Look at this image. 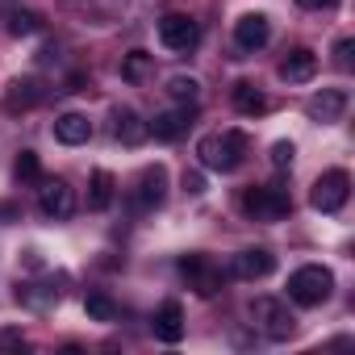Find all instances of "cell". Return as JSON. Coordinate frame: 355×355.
<instances>
[{
  "label": "cell",
  "mask_w": 355,
  "mask_h": 355,
  "mask_svg": "<svg viewBox=\"0 0 355 355\" xmlns=\"http://www.w3.org/2000/svg\"><path fill=\"white\" fill-rule=\"evenodd\" d=\"M0 347H21V330H0Z\"/></svg>",
  "instance_id": "cell-29"
},
{
  "label": "cell",
  "mask_w": 355,
  "mask_h": 355,
  "mask_svg": "<svg viewBox=\"0 0 355 355\" xmlns=\"http://www.w3.org/2000/svg\"><path fill=\"white\" fill-rule=\"evenodd\" d=\"M180 272L189 276V288H197V297L222 293V272H218L205 255H184V259H180Z\"/></svg>",
  "instance_id": "cell-9"
},
{
  "label": "cell",
  "mask_w": 355,
  "mask_h": 355,
  "mask_svg": "<svg viewBox=\"0 0 355 355\" xmlns=\"http://www.w3.org/2000/svg\"><path fill=\"white\" fill-rule=\"evenodd\" d=\"M347 92L343 88H322L318 96H309V105H305V113L313 117V121H322V125H330V121H343V113H347Z\"/></svg>",
  "instance_id": "cell-13"
},
{
  "label": "cell",
  "mask_w": 355,
  "mask_h": 355,
  "mask_svg": "<svg viewBox=\"0 0 355 355\" xmlns=\"http://www.w3.org/2000/svg\"><path fill=\"white\" fill-rule=\"evenodd\" d=\"M247 150H251V138H247L243 130L205 134V138L197 142V159H201V167H209V171H234V167L247 159Z\"/></svg>",
  "instance_id": "cell-1"
},
{
  "label": "cell",
  "mask_w": 355,
  "mask_h": 355,
  "mask_svg": "<svg viewBox=\"0 0 355 355\" xmlns=\"http://www.w3.org/2000/svg\"><path fill=\"white\" fill-rule=\"evenodd\" d=\"M159 42H163L167 51H175V55L197 51V42H201L197 17H189V13H167V17L159 21Z\"/></svg>",
  "instance_id": "cell-6"
},
{
  "label": "cell",
  "mask_w": 355,
  "mask_h": 355,
  "mask_svg": "<svg viewBox=\"0 0 355 355\" xmlns=\"http://www.w3.org/2000/svg\"><path fill=\"white\" fill-rule=\"evenodd\" d=\"M150 76H155V55L130 51V55L121 59V80H125V84H146Z\"/></svg>",
  "instance_id": "cell-20"
},
{
  "label": "cell",
  "mask_w": 355,
  "mask_h": 355,
  "mask_svg": "<svg viewBox=\"0 0 355 355\" xmlns=\"http://www.w3.org/2000/svg\"><path fill=\"white\" fill-rule=\"evenodd\" d=\"M251 318H255V326L268 334V338H288L293 330H297V322H293V313H288V305L284 301H276V297H255L251 301Z\"/></svg>",
  "instance_id": "cell-5"
},
{
  "label": "cell",
  "mask_w": 355,
  "mask_h": 355,
  "mask_svg": "<svg viewBox=\"0 0 355 355\" xmlns=\"http://www.w3.org/2000/svg\"><path fill=\"white\" fill-rule=\"evenodd\" d=\"M239 205H243V214L255 218V222H280V218L293 214V201H288L284 189H247Z\"/></svg>",
  "instance_id": "cell-4"
},
{
  "label": "cell",
  "mask_w": 355,
  "mask_h": 355,
  "mask_svg": "<svg viewBox=\"0 0 355 355\" xmlns=\"http://www.w3.org/2000/svg\"><path fill=\"white\" fill-rule=\"evenodd\" d=\"M184 193H193V197L205 193V175L201 171H184Z\"/></svg>",
  "instance_id": "cell-28"
},
{
  "label": "cell",
  "mask_w": 355,
  "mask_h": 355,
  "mask_svg": "<svg viewBox=\"0 0 355 355\" xmlns=\"http://www.w3.org/2000/svg\"><path fill=\"white\" fill-rule=\"evenodd\" d=\"M347 197H351V175H347L343 167L322 171L318 184L309 189V205H313L318 214H338V209L347 205Z\"/></svg>",
  "instance_id": "cell-3"
},
{
  "label": "cell",
  "mask_w": 355,
  "mask_h": 355,
  "mask_svg": "<svg viewBox=\"0 0 355 355\" xmlns=\"http://www.w3.org/2000/svg\"><path fill=\"white\" fill-rule=\"evenodd\" d=\"M272 272H276V255L268 247H247V251L234 255V276L239 280H263Z\"/></svg>",
  "instance_id": "cell-14"
},
{
  "label": "cell",
  "mask_w": 355,
  "mask_h": 355,
  "mask_svg": "<svg viewBox=\"0 0 355 355\" xmlns=\"http://www.w3.org/2000/svg\"><path fill=\"white\" fill-rule=\"evenodd\" d=\"M268 38H272V21L263 13H247L234 21V46L239 51H263Z\"/></svg>",
  "instance_id": "cell-11"
},
{
  "label": "cell",
  "mask_w": 355,
  "mask_h": 355,
  "mask_svg": "<svg viewBox=\"0 0 355 355\" xmlns=\"http://www.w3.org/2000/svg\"><path fill=\"white\" fill-rule=\"evenodd\" d=\"M193 117H197V109H193V105H180V109L155 113V121H146V130H150L159 142H175V138H184V134H189Z\"/></svg>",
  "instance_id": "cell-10"
},
{
  "label": "cell",
  "mask_w": 355,
  "mask_h": 355,
  "mask_svg": "<svg viewBox=\"0 0 355 355\" xmlns=\"http://www.w3.org/2000/svg\"><path fill=\"white\" fill-rule=\"evenodd\" d=\"M297 5H301V9H334L338 0H297Z\"/></svg>",
  "instance_id": "cell-30"
},
{
  "label": "cell",
  "mask_w": 355,
  "mask_h": 355,
  "mask_svg": "<svg viewBox=\"0 0 355 355\" xmlns=\"http://www.w3.org/2000/svg\"><path fill=\"white\" fill-rule=\"evenodd\" d=\"M113 193H117V180H113V171L96 167V171L88 175V209H92V214H105V209L113 205Z\"/></svg>",
  "instance_id": "cell-18"
},
{
  "label": "cell",
  "mask_w": 355,
  "mask_h": 355,
  "mask_svg": "<svg viewBox=\"0 0 355 355\" xmlns=\"http://www.w3.org/2000/svg\"><path fill=\"white\" fill-rule=\"evenodd\" d=\"M293 159H297V146H293V142H276V146H272V167H276V171L293 167Z\"/></svg>",
  "instance_id": "cell-26"
},
{
  "label": "cell",
  "mask_w": 355,
  "mask_h": 355,
  "mask_svg": "<svg viewBox=\"0 0 355 355\" xmlns=\"http://www.w3.org/2000/svg\"><path fill=\"white\" fill-rule=\"evenodd\" d=\"M313 76H318V55H313L309 46H297V51L284 55V63H280V80H288V84H309Z\"/></svg>",
  "instance_id": "cell-15"
},
{
  "label": "cell",
  "mask_w": 355,
  "mask_h": 355,
  "mask_svg": "<svg viewBox=\"0 0 355 355\" xmlns=\"http://www.w3.org/2000/svg\"><path fill=\"white\" fill-rule=\"evenodd\" d=\"M163 197H167V167H163V163L142 167L138 184H134V205H138V209H159Z\"/></svg>",
  "instance_id": "cell-8"
},
{
  "label": "cell",
  "mask_w": 355,
  "mask_h": 355,
  "mask_svg": "<svg viewBox=\"0 0 355 355\" xmlns=\"http://www.w3.org/2000/svg\"><path fill=\"white\" fill-rule=\"evenodd\" d=\"M351 51H355V42H351V38H338V42H334V63H338V67H351Z\"/></svg>",
  "instance_id": "cell-27"
},
{
  "label": "cell",
  "mask_w": 355,
  "mask_h": 355,
  "mask_svg": "<svg viewBox=\"0 0 355 355\" xmlns=\"http://www.w3.org/2000/svg\"><path fill=\"white\" fill-rule=\"evenodd\" d=\"M42 96H46V88H42L34 76H17V80H9V88H5V109H9V113H26V109L42 105Z\"/></svg>",
  "instance_id": "cell-12"
},
{
  "label": "cell",
  "mask_w": 355,
  "mask_h": 355,
  "mask_svg": "<svg viewBox=\"0 0 355 355\" xmlns=\"http://www.w3.org/2000/svg\"><path fill=\"white\" fill-rule=\"evenodd\" d=\"M13 175H17L21 184H34L38 175H42V167H38V155H34V150H21V155H17V163H13Z\"/></svg>",
  "instance_id": "cell-24"
},
{
  "label": "cell",
  "mask_w": 355,
  "mask_h": 355,
  "mask_svg": "<svg viewBox=\"0 0 355 355\" xmlns=\"http://www.w3.org/2000/svg\"><path fill=\"white\" fill-rule=\"evenodd\" d=\"M234 109L243 113V117H259V113H268V96L255 88V84H234Z\"/></svg>",
  "instance_id": "cell-21"
},
{
  "label": "cell",
  "mask_w": 355,
  "mask_h": 355,
  "mask_svg": "<svg viewBox=\"0 0 355 355\" xmlns=\"http://www.w3.org/2000/svg\"><path fill=\"white\" fill-rule=\"evenodd\" d=\"M167 92H171V101H180V105H197L201 84H197L193 76H171V80H167Z\"/></svg>",
  "instance_id": "cell-22"
},
{
  "label": "cell",
  "mask_w": 355,
  "mask_h": 355,
  "mask_svg": "<svg viewBox=\"0 0 355 355\" xmlns=\"http://www.w3.org/2000/svg\"><path fill=\"white\" fill-rule=\"evenodd\" d=\"M330 288H334V276H330V268H322V263H305V268H297V272L288 276V297H293L297 305H305V309L322 305V301L330 297Z\"/></svg>",
  "instance_id": "cell-2"
},
{
  "label": "cell",
  "mask_w": 355,
  "mask_h": 355,
  "mask_svg": "<svg viewBox=\"0 0 355 355\" xmlns=\"http://www.w3.org/2000/svg\"><path fill=\"white\" fill-rule=\"evenodd\" d=\"M113 138H117L121 146H138V142L150 138V130H146V121H142L134 109H117V113H113Z\"/></svg>",
  "instance_id": "cell-17"
},
{
  "label": "cell",
  "mask_w": 355,
  "mask_h": 355,
  "mask_svg": "<svg viewBox=\"0 0 355 355\" xmlns=\"http://www.w3.org/2000/svg\"><path fill=\"white\" fill-rule=\"evenodd\" d=\"M84 313H88L92 322H113V318H117V305H113L105 293H92V297L84 301Z\"/></svg>",
  "instance_id": "cell-23"
},
{
  "label": "cell",
  "mask_w": 355,
  "mask_h": 355,
  "mask_svg": "<svg viewBox=\"0 0 355 355\" xmlns=\"http://www.w3.org/2000/svg\"><path fill=\"white\" fill-rule=\"evenodd\" d=\"M155 338H163V343H180L184 338V309H180V301H163L159 309H155Z\"/></svg>",
  "instance_id": "cell-16"
},
{
  "label": "cell",
  "mask_w": 355,
  "mask_h": 355,
  "mask_svg": "<svg viewBox=\"0 0 355 355\" xmlns=\"http://www.w3.org/2000/svg\"><path fill=\"white\" fill-rule=\"evenodd\" d=\"M38 209H42V218H51V222H67V218L76 214V193H71V184H67V180H42V189H38Z\"/></svg>",
  "instance_id": "cell-7"
},
{
  "label": "cell",
  "mask_w": 355,
  "mask_h": 355,
  "mask_svg": "<svg viewBox=\"0 0 355 355\" xmlns=\"http://www.w3.org/2000/svg\"><path fill=\"white\" fill-rule=\"evenodd\" d=\"M55 138H59L63 146H84V142L92 138V121H88L84 113H63V117L55 121Z\"/></svg>",
  "instance_id": "cell-19"
},
{
  "label": "cell",
  "mask_w": 355,
  "mask_h": 355,
  "mask_svg": "<svg viewBox=\"0 0 355 355\" xmlns=\"http://www.w3.org/2000/svg\"><path fill=\"white\" fill-rule=\"evenodd\" d=\"M38 30H42V17L38 13H13L9 17V34H17V38H30Z\"/></svg>",
  "instance_id": "cell-25"
}]
</instances>
